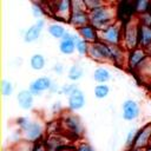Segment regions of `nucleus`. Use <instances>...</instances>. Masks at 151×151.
Segmentation results:
<instances>
[{
	"instance_id": "obj_8",
	"label": "nucleus",
	"mask_w": 151,
	"mask_h": 151,
	"mask_svg": "<svg viewBox=\"0 0 151 151\" xmlns=\"http://www.w3.org/2000/svg\"><path fill=\"white\" fill-rule=\"evenodd\" d=\"M51 5L50 9L52 11L53 15L63 21H67L70 20V17L72 14V6H71V1L68 0H64V1H53V2H48Z\"/></svg>"
},
{
	"instance_id": "obj_32",
	"label": "nucleus",
	"mask_w": 151,
	"mask_h": 151,
	"mask_svg": "<svg viewBox=\"0 0 151 151\" xmlns=\"http://www.w3.org/2000/svg\"><path fill=\"white\" fill-rule=\"evenodd\" d=\"M137 17H138V20H139L140 25L151 27V12H147V13H144V14H140V15H137Z\"/></svg>"
},
{
	"instance_id": "obj_11",
	"label": "nucleus",
	"mask_w": 151,
	"mask_h": 151,
	"mask_svg": "<svg viewBox=\"0 0 151 151\" xmlns=\"http://www.w3.org/2000/svg\"><path fill=\"white\" fill-rule=\"evenodd\" d=\"M53 84H54V83L52 81V79H51L50 77L44 76V77H39V78L34 79V80L29 84L28 90L31 91V93H32L34 97H37V96H41L42 92H45V91H50V90L52 88Z\"/></svg>"
},
{
	"instance_id": "obj_13",
	"label": "nucleus",
	"mask_w": 151,
	"mask_h": 151,
	"mask_svg": "<svg viewBox=\"0 0 151 151\" xmlns=\"http://www.w3.org/2000/svg\"><path fill=\"white\" fill-rule=\"evenodd\" d=\"M44 27H45V20L44 19L37 20L32 26H29L27 29H25L22 32V39H24V41L27 42V44H31V42L37 41L40 38Z\"/></svg>"
},
{
	"instance_id": "obj_24",
	"label": "nucleus",
	"mask_w": 151,
	"mask_h": 151,
	"mask_svg": "<svg viewBox=\"0 0 151 151\" xmlns=\"http://www.w3.org/2000/svg\"><path fill=\"white\" fill-rule=\"evenodd\" d=\"M150 7H151V1H147V0H138V1H134L136 15H140V14H144V13L150 12Z\"/></svg>"
},
{
	"instance_id": "obj_37",
	"label": "nucleus",
	"mask_w": 151,
	"mask_h": 151,
	"mask_svg": "<svg viewBox=\"0 0 151 151\" xmlns=\"http://www.w3.org/2000/svg\"><path fill=\"white\" fill-rule=\"evenodd\" d=\"M126 151H144V150H142V149H134V147H132V149H127Z\"/></svg>"
},
{
	"instance_id": "obj_33",
	"label": "nucleus",
	"mask_w": 151,
	"mask_h": 151,
	"mask_svg": "<svg viewBox=\"0 0 151 151\" xmlns=\"http://www.w3.org/2000/svg\"><path fill=\"white\" fill-rule=\"evenodd\" d=\"M64 65L61 64V63H55L54 65H53V67H52V71L55 73V74H63L64 73Z\"/></svg>"
},
{
	"instance_id": "obj_31",
	"label": "nucleus",
	"mask_w": 151,
	"mask_h": 151,
	"mask_svg": "<svg viewBox=\"0 0 151 151\" xmlns=\"http://www.w3.org/2000/svg\"><path fill=\"white\" fill-rule=\"evenodd\" d=\"M76 151H96V149L87 142H79L76 146H74Z\"/></svg>"
},
{
	"instance_id": "obj_23",
	"label": "nucleus",
	"mask_w": 151,
	"mask_h": 151,
	"mask_svg": "<svg viewBox=\"0 0 151 151\" xmlns=\"http://www.w3.org/2000/svg\"><path fill=\"white\" fill-rule=\"evenodd\" d=\"M93 93L97 99H104L110 94V87L107 84H97L94 86Z\"/></svg>"
},
{
	"instance_id": "obj_17",
	"label": "nucleus",
	"mask_w": 151,
	"mask_h": 151,
	"mask_svg": "<svg viewBox=\"0 0 151 151\" xmlns=\"http://www.w3.org/2000/svg\"><path fill=\"white\" fill-rule=\"evenodd\" d=\"M77 32H78L79 38L87 41L88 44H93V42L99 41V32L91 24L77 29Z\"/></svg>"
},
{
	"instance_id": "obj_36",
	"label": "nucleus",
	"mask_w": 151,
	"mask_h": 151,
	"mask_svg": "<svg viewBox=\"0 0 151 151\" xmlns=\"http://www.w3.org/2000/svg\"><path fill=\"white\" fill-rule=\"evenodd\" d=\"M59 151H76V149H74V147H72V146H65V147L60 149Z\"/></svg>"
},
{
	"instance_id": "obj_22",
	"label": "nucleus",
	"mask_w": 151,
	"mask_h": 151,
	"mask_svg": "<svg viewBox=\"0 0 151 151\" xmlns=\"http://www.w3.org/2000/svg\"><path fill=\"white\" fill-rule=\"evenodd\" d=\"M29 66L34 71H41L46 66V59L41 53H35L29 58Z\"/></svg>"
},
{
	"instance_id": "obj_40",
	"label": "nucleus",
	"mask_w": 151,
	"mask_h": 151,
	"mask_svg": "<svg viewBox=\"0 0 151 151\" xmlns=\"http://www.w3.org/2000/svg\"><path fill=\"white\" fill-rule=\"evenodd\" d=\"M150 12H151V7H150Z\"/></svg>"
},
{
	"instance_id": "obj_9",
	"label": "nucleus",
	"mask_w": 151,
	"mask_h": 151,
	"mask_svg": "<svg viewBox=\"0 0 151 151\" xmlns=\"http://www.w3.org/2000/svg\"><path fill=\"white\" fill-rule=\"evenodd\" d=\"M140 114V105L134 99H126L122 104V118L126 122L136 120Z\"/></svg>"
},
{
	"instance_id": "obj_15",
	"label": "nucleus",
	"mask_w": 151,
	"mask_h": 151,
	"mask_svg": "<svg viewBox=\"0 0 151 151\" xmlns=\"http://www.w3.org/2000/svg\"><path fill=\"white\" fill-rule=\"evenodd\" d=\"M68 24L71 26H73L76 29H79L86 25H90V17H88V12L87 11H77V12H72Z\"/></svg>"
},
{
	"instance_id": "obj_18",
	"label": "nucleus",
	"mask_w": 151,
	"mask_h": 151,
	"mask_svg": "<svg viewBox=\"0 0 151 151\" xmlns=\"http://www.w3.org/2000/svg\"><path fill=\"white\" fill-rule=\"evenodd\" d=\"M139 47L149 50L151 47V27L140 25L139 28Z\"/></svg>"
},
{
	"instance_id": "obj_39",
	"label": "nucleus",
	"mask_w": 151,
	"mask_h": 151,
	"mask_svg": "<svg viewBox=\"0 0 151 151\" xmlns=\"http://www.w3.org/2000/svg\"><path fill=\"white\" fill-rule=\"evenodd\" d=\"M150 146H151V140H150Z\"/></svg>"
},
{
	"instance_id": "obj_5",
	"label": "nucleus",
	"mask_w": 151,
	"mask_h": 151,
	"mask_svg": "<svg viewBox=\"0 0 151 151\" xmlns=\"http://www.w3.org/2000/svg\"><path fill=\"white\" fill-rule=\"evenodd\" d=\"M99 32V41H103L111 46H122L123 42V33H124V24L122 21H116L107 28Z\"/></svg>"
},
{
	"instance_id": "obj_19",
	"label": "nucleus",
	"mask_w": 151,
	"mask_h": 151,
	"mask_svg": "<svg viewBox=\"0 0 151 151\" xmlns=\"http://www.w3.org/2000/svg\"><path fill=\"white\" fill-rule=\"evenodd\" d=\"M93 79L98 84H106L111 79V71L105 66H99L93 71Z\"/></svg>"
},
{
	"instance_id": "obj_30",
	"label": "nucleus",
	"mask_w": 151,
	"mask_h": 151,
	"mask_svg": "<svg viewBox=\"0 0 151 151\" xmlns=\"http://www.w3.org/2000/svg\"><path fill=\"white\" fill-rule=\"evenodd\" d=\"M84 2H85L87 12H91L93 9H97L101 6H104L107 1H104V0H84Z\"/></svg>"
},
{
	"instance_id": "obj_29",
	"label": "nucleus",
	"mask_w": 151,
	"mask_h": 151,
	"mask_svg": "<svg viewBox=\"0 0 151 151\" xmlns=\"http://www.w3.org/2000/svg\"><path fill=\"white\" fill-rule=\"evenodd\" d=\"M32 14L34 18H37V20L41 19V17L45 14V8L42 7V2H37V1L32 2Z\"/></svg>"
},
{
	"instance_id": "obj_34",
	"label": "nucleus",
	"mask_w": 151,
	"mask_h": 151,
	"mask_svg": "<svg viewBox=\"0 0 151 151\" xmlns=\"http://www.w3.org/2000/svg\"><path fill=\"white\" fill-rule=\"evenodd\" d=\"M33 151H48V150H47V147H46L45 143H41V142H39V143L34 144Z\"/></svg>"
},
{
	"instance_id": "obj_1",
	"label": "nucleus",
	"mask_w": 151,
	"mask_h": 151,
	"mask_svg": "<svg viewBox=\"0 0 151 151\" xmlns=\"http://www.w3.org/2000/svg\"><path fill=\"white\" fill-rule=\"evenodd\" d=\"M90 17V24L97 29V31H103L118 21V12H117V6L113 2H106L104 6L93 9L88 12Z\"/></svg>"
},
{
	"instance_id": "obj_12",
	"label": "nucleus",
	"mask_w": 151,
	"mask_h": 151,
	"mask_svg": "<svg viewBox=\"0 0 151 151\" xmlns=\"http://www.w3.org/2000/svg\"><path fill=\"white\" fill-rule=\"evenodd\" d=\"M150 140H151V123L145 124L144 126L138 129L133 147L145 150L150 146Z\"/></svg>"
},
{
	"instance_id": "obj_7",
	"label": "nucleus",
	"mask_w": 151,
	"mask_h": 151,
	"mask_svg": "<svg viewBox=\"0 0 151 151\" xmlns=\"http://www.w3.org/2000/svg\"><path fill=\"white\" fill-rule=\"evenodd\" d=\"M149 52L142 47L134 48L130 52H127V61H126V66L131 70L137 72L138 68L143 65V63L149 58Z\"/></svg>"
},
{
	"instance_id": "obj_21",
	"label": "nucleus",
	"mask_w": 151,
	"mask_h": 151,
	"mask_svg": "<svg viewBox=\"0 0 151 151\" xmlns=\"http://www.w3.org/2000/svg\"><path fill=\"white\" fill-rule=\"evenodd\" d=\"M47 32H48V34H50L52 38L61 40V39L64 38V35L66 34L67 31L65 29V27H64L63 25H60V24H58V22H53V24H50V25H48Z\"/></svg>"
},
{
	"instance_id": "obj_20",
	"label": "nucleus",
	"mask_w": 151,
	"mask_h": 151,
	"mask_svg": "<svg viewBox=\"0 0 151 151\" xmlns=\"http://www.w3.org/2000/svg\"><path fill=\"white\" fill-rule=\"evenodd\" d=\"M84 77V67L79 63H74L67 71V78L72 83H77Z\"/></svg>"
},
{
	"instance_id": "obj_3",
	"label": "nucleus",
	"mask_w": 151,
	"mask_h": 151,
	"mask_svg": "<svg viewBox=\"0 0 151 151\" xmlns=\"http://www.w3.org/2000/svg\"><path fill=\"white\" fill-rule=\"evenodd\" d=\"M139 28H140V22L137 15L133 17L131 20H129L126 24H124L122 46L127 52L139 47Z\"/></svg>"
},
{
	"instance_id": "obj_35",
	"label": "nucleus",
	"mask_w": 151,
	"mask_h": 151,
	"mask_svg": "<svg viewBox=\"0 0 151 151\" xmlns=\"http://www.w3.org/2000/svg\"><path fill=\"white\" fill-rule=\"evenodd\" d=\"M61 110V103L60 101H55L53 105H52V111L53 112H58Z\"/></svg>"
},
{
	"instance_id": "obj_10",
	"label": "nucleus",
	"mask_w": 151,
	"mask_h": 151,
	"mask_svg": "<svg viewBox=\"0 0 151 151\" xmlns=\"http://www.w3.org/2000/svg\"><path fill=\"white\" fill-rule=\"evenodd\" d=\"M79 35L73 34L71 32H66V34L64 35V38L59 41L58 48L60 51V53H63L64 55H71L76 52V45L77 41L79 40Z\"/></svg>"
},
{
	"instance_id": "obj_28",
	"label": "nucleus",
	"mask_w": 151,
	"mask_h": 151,
	"mask_svg": "<svg viewBox=\"0 0 151 151\" xmlns=\"http://www.w3.org/2000/svg\"><path fill=\"white\" fill-rule=\"evenodd\" d=\"M13 91H14V86L12 84L11 80H7V79H4L1 81V92H2V96L4 97H11L13 94Z\"/></svg>"
},
{
	"instance_id": "obj_14",
	"label": "nucleus",
	"mask_w": 151,
	"mask_h": 151,
	"mask_svg": "<svg viewBox=\"0 0 151 151\" xmlns=\"http://www.w3.org/2000/svg\"><path fill=\"white\" fill-rule=\"evenodd\" d=\"M85 104H86V97L80 88H78L70 97H67V107L71 112L81 110L85 106Z\"/></svg>"
},
{
	"instance_id": "obj_38",
	"label": "nucleus",
	"mask_w": 151,
	"mask_h": 151,
	"mask_svg": "<svg viewBox=\"0 0 151 151\" xmlns=\"http://www.w3.org/2000/svg\"><path fill=\"white\" fill-rule=\"evenodd\" d=\"M144 151H151V146H149V147H147V149H145Z\"/></svg>"
},
{
	"instance_id": "obj_6",
	"label": "nucleus",
	"mask_w": 151,
	"mask_h": 151,
	"mask_svg": "<svg viewBox=\"0 0 151 151\" xmlns=\"http://www.w3.org/2000/svg\"><path fill=\"white\" fill-rule=\"evenodd\" d=\"M87 57L94 61H98V63H112L111 46L103 42V41L93 42L90 45Z\"/></svg>"
},
{
	"instance_id": "obj_2",
	"label": "nucleus",
	"mask_w": 151,
	"mask_h": 151,
	"mask_svg": "<svg viewBox=\"0 0 151 151\" xmlns=\"http://www.w3.org/2000/svg\"><path fill=\"white\" fill-rule=\"evenodd\" d=\"M17 125L21 132V139L32 144L39 143L45 132L44 125L39 120H32L27 117L17 118Z\"/></svg>"
},
{
	"instance_id": "obj_16",
	"label": "nucleus",
	"mask_w": 151,
	"mask_h": 151,
	"mask_svg": "<svg viewBox=\"0 0 151 151\" xmlns=\"http://www.w3.org/2000/svg\"><path fill=\"white\" fill-rule=\"evenodd\" d=\"M17 103L20 109L26 110V111L31 110L34 104V96L31 93V91L28 88L20 90L17 93Z\"/></svg>"
},
{
	"instance_id": "obj_4",
	"label": "nucleus",
	"mask_w": 151,
	"mask_h": 151,
	"mask_svg": "<svg viewBox=\"0 0 151 151\" xmlns=\"http://www.w3.org/2000/svg\"><path fill=\"white\" fill-rule=\"evenodd\" d=\"M60 129L65 131L66 136L73 139H78L83 137L85 132V126L83 124V120L78 114L73 112L63 114V118L60 120Z\"/></svg>"
},
{
	"instance_id": "obj_27",
	"label": "nucleus",
	"mask_w": 151,
	"mask_h": 151,
	"mask_svg": "<svg viewBox=\"0 0 151 151\" xmlns=\"http://www.w3.org/2000/svg\"><path fill=\"white\" fill-rule=\"evenodd\" d=\"M137 132H138V129L137 127H132V129H130L127 131L126 137H125V146H126V149H132L133 147Z\"/></svg>"
},
{
	"instance_id": "obj_26",
	"label": "nucleus",
	"mask_w": 151,
	"mask_h": 151,
	"mask_svg": "<svg viewBox=\"0 0 151 151\" xmlns=\"http://www.w3.org/2000/svg\"><path fill=\"white\" fill-rule=\"evenodd\" d=\"M90 45L91 44H88L87 41H85L83 39H79L77 41V45H76V52L81 57L87 55L88 54V50H90Z\"/></svg>"
},
{
	"instance_id": "obj_25",
	"label": "nucleus",
	"mask_w": 151,
	"mask_h": 151,
	"mask_svg": "<svg viewBox=\"0 0 151 151\" xmlns=\"http://www.w3.org/2000/svg\"><path fill=\"white\" fill-rule=\"evenodd\" d=\"M78 88H79V86H78V84H77V83L64 84V85H61V86H60L58 94H64V96L70 97V96H71L73 92H76Z\"/></svg>"
}]
</instances>
